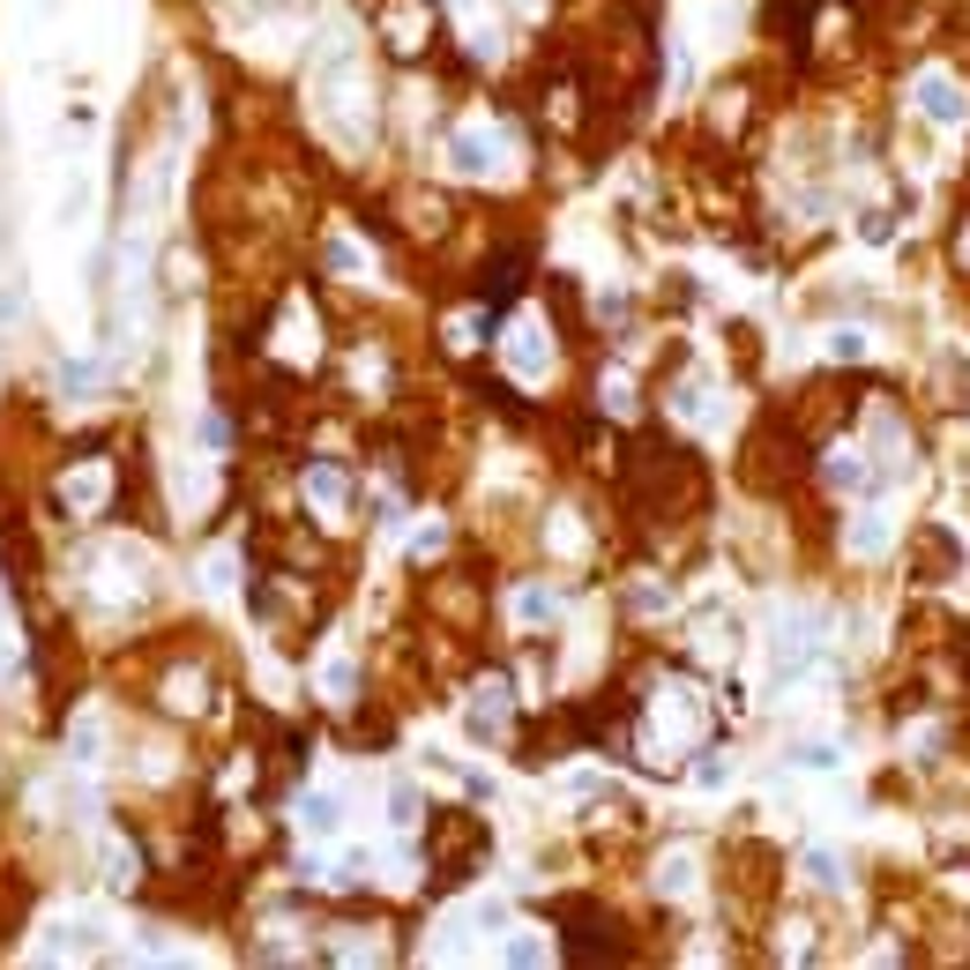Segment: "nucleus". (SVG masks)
<instances>
[{"instance_id":"obj_9","label":"nucleus","mask_w":970,"mask_h":970,"mask_svg":"<svg viewBox=\"0 0 970 970\" xmlns=\"http://www.w3.org/2000/svg\"><path fill=\"white\" fill-rule=\"evenodd\" d=\"M546 612H552L546 591H523V597H515V620H546Z\"/></svg>"},{"instance_id":"obj_8","label":"nucleus","mask_w":970,"mask_h":970,"mask_svg":"<svg viewBox=\"0 0 970 970\" xmlns=\"http://www.w3.org/2000/svg\"><path fill=\"white\" fill-rule=\"evenodd\" d=\"M306 493H314L322 507H337L343 501V478H337V470H306Z\"/></svg>"},{"instance_id":"obj_1","label":"nucleus","mask_w":970,"mask_h":970,"mask_svg":"<svg viewBox=\"0 0 970 970\" xmlns=\"http://www.w3.org/2000/svg\"><path fill=\"white\" fill-rule=\"evenodd\" d=\"M919 105H926V120H940V127H963V90L948 83V75H926V83H919Z\"/></svg>"},{"instance_id":"obj_5","label":"nucleus","mask_w":970,"mask_h":970,"mask_svg":"<svg viewBox=\"0 0 970 970\" xmlns=\"http://www.w3.org/2000/svg\"><path fill=\"white\" fill-rule=\"evenodd\" d=\"M806 650H814V642H806V628H799V620H784V634H776V673L806 665Z\"/></svg>"},{"instance_id":"obj_3","label":"nucleus","mask_w":970,"mask_h":970,"mask_svg":"<svg viewBox=\"0 0 970 970\" xmlns=\"http://www.w3.org/2000/svg\"><path fill=\"white\" fill-rule=\"evenodd\" d=\"M456 172H493V135H456Z\"/></svg>"},{"instance_id":"obj_2","label":"nucleus","mask_w":970,"mask_h":970,"mask_svg":"<svg viewBox=\"0 0 970 970\" xmlns=\"http://www.w3.org/2000/svg\"><path fill=\"white\" fill-rule=\"evenodd\" d=\"M507 366L515 374H546V329H530V322L507 329Z\"/></svg>"},{"instance_id":"obj_7","label":"nucleus","mask_w":970,"mask_h":970,"mask_svg":"<svg viewBox=\"0 0 970 970\" xmlns=\"http://www.w3.org/2000/svg\"><path fill=\"white\" fill-rule=\"evenodd\" d=\"M105 881L135 888V851H127V844H105Z\"/></svg>"},{"instance_id":"obj_4","label":"nucleus","mask_w":970,"mask_h":970,"mask_svg":"<svg viewBox=\"0 0 970 970\" xmlns=\"http://www.w3.org/2000/svg\"><path fill=\"white\" fill-rule=\"evenodd\" d=\"M97 493H105V478H97V470H68V478H60V501H68V507H90Z\"/></svg>"},{"instance_id":"obj_10","label":"nucleus","mask_w":970,"mask_h":970,"mask_svg":"<svg viewBox=\"0 0 970 970\" xmlns=\"http://www.w3.org/2000/svg\"><path fill=\"white\" fill-rule=\"evenodd\" d=\"M829 351H837V359H866V337H858V329H837Z\"/></svg>"},{"instance_id":"obj_6","label":"nucleus","mask_w":970,"mask_h":970,"mask_svg":"<svg viewBox=\"0 0 970 970\" xmlns=\"http://www.w3.org/2000/svg\"><path fill=\"white\" fill-rule=\"evenodd\" d=\"M299 814H306V829H314V837H337V799H329V792H314Z\"/></svg>"}]
</instances>
